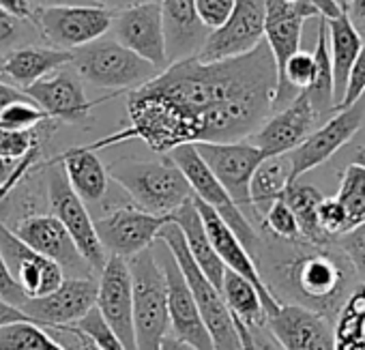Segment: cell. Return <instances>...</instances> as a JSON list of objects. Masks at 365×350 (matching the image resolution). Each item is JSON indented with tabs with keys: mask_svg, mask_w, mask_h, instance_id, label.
<instances>
[{
	"mask_svg": "<svg viewBox=\"0 0 365 350\" xmlns=\"http://www.w3.org/2000/svg\"><path fill=\"white\" fill-rule=\"evenodd\" d=\"M144 86L170 97L198 116L235 97L252 93H271L275 97L277 69L269 46L262 41L252 52L226 61L202 63L194 56L170 63Z\"/></svg>",
	"mask_w": 365,
	"mask_h": 350,
	"instance_id": "6da1fadb",
	"label": "cell"
},
{
	"mask_svg": "<svg viewBox=\"0 0 365 350\" xmlns=\"http://www.w3.org/2000/svg\"><path fill=\"white\" fill-rule=\"evenodd\" d=\"M297 245L299 252L273 260V284H269V290L273 294V290L279 288L292 299V303L333 320L352 294L350 286L356 275L341 249H333L331 243L309 245L297 241Z\"/></svg>",
	"mask_w": 365,
	"mask_h": 350,
	"instance_id": "7a4b0ae2",
	"label": "cell"
},
{
	"mask_svg": "<svg viewBox=\"0 0 365 350\" xmlns=\"http://www.w3.org/2000/svg\"><path fill=\"white\" fill-rule=\"evenodd\" d=\"M127 112L131 118L129 127L86 144V148L99 150L118 142L142 140L150 150L165 155L180 144H196L200 138V120L194 112L146 86L129 93Z\"/></svg>",
	"mask_w": 365,
	"mask_h": 350,
	"instance_id": "3957f363",
	"label": "cell"
},
{
	"mask_svg": "<svg viewBox=\"0 0 365 350\" xmlns=\"http://www.w3.org/2000/svg\"><path fill=\"white\" fill-rule=\"evenodd\" d=\"M108 174L138 209L153 215H172L194 196L187 179L165 155L159 161L116 159L108 165Z\"/></svg>",
	"mask_w": 365,
	"mask_h": 350,
	"instance_id": "277c9868",
	"label": "cell"
},
{
	"mask_svg": "<svg viewBox=\"0 0 365 350\" xmlns=\"http://www.w3.org/2000/svg\"><path fill=\"white\" fill-rule=\"evenodd\" d=\"M157 241L165 243L168 249L172 252L182 277H185V284L198 305V312L202 316V322L213 339L215 350H243L241 339H239V331L237 324L232 320L230 309L224 303V297L220 292V288H215L198 269V264L194 262L185 239H182L180 228L174 222H168L159 235Z\"/></svg>",
	"mask_w": 365,
	"mask_h": 350,
	"instance_id": "5b68a950",
	"label": "cell"
},
{
	"mask_svg": "<svg viewBox=\"0 0 365 350\" xmlns=\"http://www.w3.org/2000/svg\"><path fill=\"white\" fill-rule=\"evenodd\" d=\"M133 288V335L138 350H161L170 333L165 277L155 258L153 245L127 258Z\"/></svg>",
	"mask_w": 365,
	"mask_h": 350,
	"instance_id": "8992f818",
	"label": "cell"
},
{
	"mask_svg": "<svg viewBox=\"0 0 365 350\" xmlns=\"http://www.w3.org/2000/svg\"><path fill=\"white\" fill-rule=\"evenodd\" d=\"M71 65L76 76L95 88L135 91L157 78L159 69L123 48L116 39L101 37L80 50H73Z\"/></svg>",
	"mask_w": 365,
	"mask_h": 350,
	"instance_id": "52a82bcc",
	"label": "cell"
},
{
	"mask_svg": "<svg viewBox=\"0 0 365 350\" xmlns=\"http://www.w3.org/2000/svg\"><path fill=\"white\" fill-rule=\"evenodd\" d=\"M165 157L182 172V177L187 179V183L192 187V194L198 200H202L205 205H209L226 222V226L237 235V239L243 243V247L252 254V258L258 256L262 249L260 235L254 230L247 215L232 202V198L228 196L224 185L213 177V172L200 159L196 146L180 144V146L172 148L170 153H165Z\"/></svg>",
	"mask_w": 365,
	"mask_h": 350,
	"instance_id": "ba28073f",
	"label": "cell"
},
{
	"mask_svg": "<svg viewBox=\"0 0 365 350\" xmlns=\"http://www.w3.org/2000/svg\"><path fill=\"white\" fill-rule=\"evenodd\" d=\"M41 168L46 172V192H48L46 196H48L52 215L65 226V230L69 232L71 241L76 243L78 252L88 262L93 273L99 275L110 256L97 237L95 220L91 217L86 205L71 190L61 163L50 159V161H43Z\"/></svg>",
	"mask_w": 365,
	"mask_h": 350,
	"instance_id": "9c48e42d",
	"label": "cell"
},
{
	"mask_svg": "<svg viewBox=\"0 0 365 350\" xmlns=\"http://www.w3.org/2000/svg\"><path fill=\"white\" fill-rule=\"evenodd\" d=\"M114 11L103 5H67L35 9L33 24L58 50H80L101 39L112 26Z\"/></svg>",
	"mask_w": 365,
	"mask_h": 350,
	"instance_id": "30bf717a",
	"label": "cell"
},
{
	"mask_svg": "<svg viewBox=\"0 0 365 350\" xmlns=\"http://www.w3.org/2000/svg\"><path fill=\"white\" fill-rule=\"evenodd\" d=\"M155 258L165 277V297H168V316H170V333L180 341L190 344L194 350H215L213 339L202 322L198 305L185 284L172 252L165 243H153Z\"/></svg>",
	"mask_w": 365,
	"mask_h": 350,
	"instance_id": "8fae6325",
	"label": "cell"
},
{
	"mask_svg": "<svg viewBox=\"0 0 365 350\" xmlns=\"http://www.w3.org/2000/svg\"><path fill=\"white\" fill-rule=\"evenodd\" d=\"M200 159L213 172V177L224 185L232 202L241 211H252L250 202V181L256 168L260 165L262 155L250 140L239 142H196L194 144Z\"/></svg>",
	"mask_w": 365,
	"mask_h": 350,
	"instance_id": "7c38bea8",
	"label": "cell"
},
{
	"mask_svg": "<svg viewBox=\"0 0 365 350\" xmlns=\"http://www.w3.org/2000/svg\"><path fill=\"white\" fill-rule=\"evenodd\" d=\"M264 0H235L228 20L209 33L198 61L215 63L243 56L264 41Z\"/></svg>",
	"mask_w": 365,
	"mask_h": 350,
	"instance_id": "4fadbf2b",
	"label": "cell"
},
{
	"mask_svg": "<svg viewBox=\"0 0 365 350\" xmlns=\"http://www.w3.org/2000/svg\"><path fill=\"white\" fill-rule=\"evenodd\" d=\"M170 222V215H153L135 205H125L95 220V230L108 256L131 258L157 241L159 230Z\"/></svg>",
	"mask_w": 365,
	"mask_h": 350,
	"instance_id": "5bb4252c",
	"label": "cell"
},
{
	"mask_svg": "<svg viewBox=\"0 0 365 350\" xmlns=\"http://www.w3.org/2000/svg\"><path fill=\"white\" fill-rule=\"evenodd\" d=\"M11 232L41 256L54 260L65 277H93V269L78 252L65 226L52 213H33L9 224Z\"/></svg>",
	"mask_w": 365,
	"mask_h": 350,
	"instance_id": "9a60e30c",
	"label": "cell"
},
{
	"mask_svg": "<svg viewBox=\"0 0 365 350\" xmlns=\"http://www.w3.org/2000/svg\"><path fill=\"white\" fill-rule=\"evenodd\" d=\"M363 108L356 101L350 108L337 110L322 127L314 129L294 150L288 153L290 163V183L299 181L303 174L329 161L344 144H348L363 125Z\"/></svg>",
	"mask_w": 365,
	"mask_h": 350,
	"instance_id": "2e32d148",
	"label": "cell"
},
{
	"mask_svg": "<svg viewBox=\"0 0 365 350\" xmlns=\"http://www.w3.org/2000/svg\"><path fill=\"white\" fill-rule=\"evenodd\" d=\"M110 31L123 48L131 50L159 71H163L170 65L165 56L159 0H148V3L114 11Z\"/></svg>",
	"mask_w": 365,
	"mask_h": 350,
	"instance_id": "e0dca14e",
	"label": "cell"
},
{
	"mask_svg": "<svg viewBox=\"0 0 365 350\" xmlns=\"http://www.w3.org/2000/svg\"><path fill=\"white\" fill-rule=\"evenodd\" d=\"M194 205L200 213V220H202V226L209 235V241L215 249V254L220 256L222 264L228 269V271H235L237 275H241L243 279H247L260 294V301H262V307L267 312V318L273 316L277 309H279V301L271 294V290L267 288L264 279H262V273L258 269V262L252 258V254L243 247V243L237 239V235L226 226V222L209 207L205 205L202 200H198L194 196Z\"/></svg>",
	"mask_w": 365,
	"mask_h": 350,
	"instance_id": "ac0fdd59",
	"label": "cell"
},
{
	"mask_svg": "<svg viewBox=\"0 0 365 350\" xmlns=\"http://www.w3.org/2000/svg\"><path fill=\"white\" fill-rule=\"evenodd\" d=\"M101 318L123 341L125 350L135 348L133 335V288L131 273L125 258L110 256L97 279V303Z\"/></svg>",
	"mask_w": 365,
	"mask_h": 350,
	"instance_id": "d6986e66",
	"label": "cell"
},
{
	"mask_svg": "<svg viewBox=\"0 0 365 350\" xmlns=\"http://www.w3.org/2000/svg\"><path fill=\"white\" fill-rule=\"evenodd\" d=\"M0 254L11 277L29 299H39L54 292L65 279L63 269L54 260L29 247L5 224H0Z\"/></svg>",
	"mask_w": 365,
	"mask_h": 350,
	"instance_id": "ffe728a7",
	"label": "cell"
},
{
	"mask_svg": "<svg viewBox=\"0 0 365 350\" xmlns=\"http://www.w3.org/2000/svg\"><path fill=\"white\" fill-rule=\"evenodd\" d=\"M97 303L95 277H65L63 284L39 299H29L22 312L39 326H67L84 318Z\"/></svg>",
	"mask_w": 365,
	"mask_h": 350,
	"instance_id": "44dd1931",
	"label": "cell"
},
{
	"mask_svg": "<svg viewBox=\"0 0 365 350\" xmlns=\"http://www.w3.org/2000/svg\"><path fill=\"white\" fill-rule=\"evenodd\" d=\"M267 326L284 350H335L333 320L303 305L282 303Z\"/></svg>",
	"mask_w": 365,
	"mask_h": 350,
	"instance_id": "7402d4cb",
	"label": "cell"
},
{
	"mask_svg": "<svg viewBox=\"0 0 365 350\" xmlns=\"http://www.w3.org/2000/svg\"><path fill=\"white\" fill-rule=\"evenodd\" d=\"M24 95L31 97L33 103L48 114V118L63 123H84L88 120L91 110L97 103L106 101H91L86 97L82 80L76 73L65 71V67L24 88Z\"/></svg>",
	"mask_w": 365,
	"mask_h": 350,
	"instance_id": "603a6c76",
	"label": "cell"
},
{
	"mask_svg": "<svg viewBox=\"0 0 365 350\" xmlns=\"http://www.w3.org/2000/svg\"><path fill=\"white\" fill-rule=\"evenodd\" d=\"M316 118V110L301 91L288 105H284L277 114L269 116L250 135V142L260 148L264 157L288 155L314 131Z\"/></svg>",
	"mask_w": 365,
	"mask_h": 350,
	"instance_id": "cb8c5ba5",
	"label": "cell"
},
{
	"mask_svg": "<svg viewBox=\"0 0 365 350\" xmlns=\"http://www.w3.org/2000/svg\"><path fill=\"white\" fill-rule=\"evenodd\" d=\"M264 43L269 46L277 76L282 73L286 61L301 50L303 26L307 20L320 18L318 9L307 0H264Z\"/></svg>",
	"mask_w": 365,
	"mask_h": 350,
	"instance_id": "d4e9b609",
	"label": "cell"
},
{
	"mask_svg": "<svg viewBox=\"0 0 365 350\" xmlns=\"http://www.w3.org/2000/svg\"><path fill=\"white\" fill-rule=\"evenodd\" d=\"M159 7L168 63L198 56L211 31L202 24L194 0H159Z\"/></svg>",
	"mask_w": 365,
	"mask_h": 350,
	"instance_id": "484cf974",
	"label": "cell"
},
{
	"mask_svg": "<svg viewBox=\"0 0 365 350\" xmlns=\"http://www.w3.org/2000/svg\"><path fill=\"white\" fill-rule=\"evenodd\" d=\"M52 161L63 165L71 190L84 205L103 202L110 190V174L95 150H88L86 146H76L56 155Z\"/></svg>",
	"mask_w": 365,
	"mask_h": 350,
	"instance_id": "4316f807",
	"label": "cell"
},
{
	"mask_svg": "<svg viewBox=\"0 0 365 350\" xmlns=\"http://www.w3.org/2000/svg\"><path fill=\"white\" fill-rule=\"evenodd\" d=\"M170 222H174L180 228L182 239H185V245H187L194 262L202 271V275L215 288H222V279H224L226 267L222 264L220 256L215 254V249H213V245L209 241V235H207V230L202 226L200 213H198V209L194 205V196L170 215Z\"/></svg>",
	"mask_w": 365,
	"mask_h": 350,
	"instance_id": "83f0119b",
	"label": "cell"
},
{
	"mask_svg": "<svg viewBox=\"0 0 365 350\" xmlns=\"http://www.w3.org/2000/svg\"><path fill=\"white\" fill-rule=\"evenodd\" d=\"M73 52L58 50V48H41V46H20L5 56L3 73L18 84L29 88L37 80L71 65ZM0 73V76H3Z\"/></svg>",
	"mask_w": 365,
	"mask_h": 350,
	"instance_id": "f1b7e54d",
	"label": "cell"
},
{
	"mask_svg": "<svg viewBox=\"0 0 365 350\" xmlns=\"http://www.w3.org/2000/svg\"><path fill=\"white\" fill-rule=\"evenodd\" d=\"M327 22V41H329V56H331V67H333V91H335V108L344 95L348 73L363 48V39L350 24L348 16L341 11L333 20Z\"/></svg>",
	"mask_w": 365,
	"mask_h": 350,
	"instance_id": "f546056e",
	"label": "cell"
},
{
	"mask_svg": "<svg viewBox=\"0 0 365 350\" xmlns=\"http://www.w3.org/2000/svg\"><path fill=\"white\" fill-rule=\"evenodd\" d=\"M288 183H290V163L286 155L262 159L250 181L252 211L262 220V215L271 209V205L282 200Z\"/></svg>",
	"mask_w": 365,
	"mask_h": 350,
	"instance_id": "4dcf8cb0",
	"label": "cell"
},
{
	"mask_svg": "<svg viewBox=\"0 0 365 350\" xmlns=\"http://www.w3.org/2000/svg\"><path fill=\"white\" fill-rule=\"evenodd\" d=\"M322 198L324 196L314 185H303L299 181L288 183V187L284 190V196H282V200L290 207V211L299 224L301 241H305L309 245L331 243V239L320 230V224H318V207H320Z\"/></svg>",
	"mask_w": 365,
	"mask_h": 350,
	"instance_id": "1f68e13d",
	"label": "cell"
},
{
	"mask_svg": "<svg viewBox=\"0 0 365 350\" xmlns=\"http://www.w3.org/2000/svg\"><path fill=\"white\" fill-rule=\"evenodd\" d=\"M220 292H222L224 303L230 309L235 322L243 324L245 329L267 324V312L262 307L260 294L247 279H243L235 271L226 269Z\"/></svg>",
	"mask_w": 365,
	"mask_h": 350,
	"instance_id": "d6a6232c",
	"label": "cell"
},
{
	"mask_svg": "<svg viewBox=\"0 0 365 350\" xmlns=\"http://www.w3.org/2000/svg\"><path fill=\"white\" fill-rule=\"evenodd\" d=\"M314 56V78L312 84L303 91L309 99L316 114H324L329 110H335V91H333V67L329 56V41H327V22L320 18V29L316 37V48L312 52Z\"/></svg>",
	"mask_w": 365,
	"mask_h": 350,
	"instance_id": "836d02e7",
	"label": "cell"
},
{
	"mask_svg": "<svg viewBox=\"0 0 365 350\" xmlns=\"http://www.w3.org/2000/svg\"><path fill=\"white\" fill-rule=\"evenodd\" d=\"M0 350H67L37 322H14L0 326Z\"/></svg>",
	"mask_w": 365,
	"mask_h": 350,
	"instance_id": "e575fe53",
	"label": "cell"
},
{
	"mask_svg": "<svg viewBox=\"0 0 365 350\" xmlns=\"http://www.w3.org/2000/svg\"><path fill=\"white\" fill-rule=\"evenodd\" d=\"M335 198L344 207L348 230L365 222V168L350 163L341 172V181Z\"/></svg>",
	"mask_w": 365,
	"mask_h": 350,
	"instance_id": "d590c367",
	"label": "cell"
},
{
	"mask_svg": "<svg viewBox=\"0 0 365 350\" xmlns=\"http://www.w3.org/2000/svg\"><path fill=\"white\" fill-rule=\"evenodd\" d=\"M39 127L22 131V129H11V127L0 123V157L7 159V161H20L33 148L41 146L46 133Z\"/></svg>",
	"mask_w": 365,
	"mask_h": 350,
	"instance_id": "8d00e7d4",
	"label": "cell"
},
{
	"mask_svg": "<svg viewBox=\"0 0 365 350\" xmlns=\"http://www.w3.org/2000/svg\"><path fill=\"white\" fill-rule=\"evenodd\" d=\"M97 350H125L123 341L116 337V333L108 326V322L101 318L99 309L93 307L84 318H80L73 324Z\"/></svg>",
	"mask_w": 365,
	"mask_h": 350,
	"instance_id": "74e56055",
	"label": "cell"
},
{
	"mask_svg": "<svg viewBox=\"0 0 365 350\" xmlns=\"http://www.w3.org/2000/svg\"><path fill=\"white\" fill-rule=\"evenodd\" d=\"M46 120H52V118H48V114L41 108H37L31 97L14 101L11 105L3 110V114H0V123L11 129H22V131L35 129Z\"/></svg>",
	"mask_w": 365,
	"mask_h": 350,
	"instance_id": "f35d334b",
	"label": "cell"
},
{
	"mask_svg": "<svg viewBox=\"0 0 365 350\" xmlns=\"http://www.w3.org/2000/svg\"><path fill=\"white\" fill-rule=\"evenodd\" d=\"M262 226L279 241H301L299 224L284 200L271 205V209L262 215Z\"/></svg>",
	"mask_w": 365,
	"mask_h": 350,
	"instance_id": "ab89813d",
	"label": "cell"
},
{
	"mask_svg": "<svg viewBox=\"0 0 365 350\" xmlns=\"http://www.w3.org/2000/svg\"><path fill=\"white\" fill-rule=\"evenodd\" d=\"M335 241H337L341 254L346 256V260L350 262L356 279L361 284H365V222L354 226L352 230L344 232Z\"/></svg>",
	"mask_w": 365,
	"mask_h": 350,
	"instance_id": "60d3db41",
	"label": "cell"
},
{
	"mask_svg": "<svg viewBox=\"0 0 365 350\" xmlns=\"http://www.w3.org/2000/svg\"><path fill=\"white\" fill-rule=\"evenodd\" d=\"M318 224L320 230L335 241L337 237H341L348 228H346V213L344 207L337 202V198H322L320 207H318Z\"/></svg>",
	"mask_w": 365,
	"mask_h": 350,
	"instance_id": "b9f144b4",
	"label": "cell"
},
{
	"mask_svg": "<svg viewBox=\"0 0 365 350\" xmlns=\"http://www.w3.org/2000/svg\"><path fill=\"white\" fill-rule=\"evenodd\" d=\"M29 26H35V24L29 20H20V18L11 16L9 11H5L3 7H0V52L20 48V41L26 39L24 33L29 31Z\"/></svg>",
	"mask_w": 365,
	"mask_h": 350,
	"instance_id": "7bdbcfd3",
	"label": "cell"
},
{
	"mask_svg": "<svg viewBox=\"0 0 365 350\" xmlns=\"http://www.w3.org/2000/svg\"><path fill=\"white\" fill-rule=\"evenodd\" d=\"M363 93H365V43H363V48H361V52H359L352 69H350V73H348V82H346L344 95H341V99H339L335 110H344V108L354 105L363 97Z\"/></svg>",
	"mask_w": 365,
	"mask_h": 350,
	"instance_id": "ee69618b",
	"label": "cell"
},
{
	"mask_svg": "<svg viewBox=\"0 0 365 350\" xmlns=\"http://www.w3.org/2000/svg\"><path fill=\"white\" fill-rule=\"evenodd\" d=\"M235 324H237L243 350H284V346L275 339V335L269 331L267 324L252 326V329H245L239 322H235Z\"/></svg>",
	"mask_w": 365,
	"mask_h": 350,
	"instance_id": "f6af8a7d",
	"label": "cell"
},
{
	"mask_svg": "<svg viewBox=\"0 0 365 350\" xmlns=\"http://www.w3.org/2000/svg\"><path fill=\"white\" fill-rule=\"evenodd\" d=\"M194 3H196V11H198L202 24L209 31L220 29L228 20V16L232 14V7H235V0H194Z\"/></svg>",
	"mask_w": 365,
	"mask_h": 350,
	"instance_id": "bcb514c9",
	"label": "cell"
},
{
	"mask_svg": "<svg viewBox=\"0 0 365 350\" xmlns=\"http://www.w3.org/2000/svg\"><path fill=\"white\" fill-rule=\"evenodd\" d=\"M0 299L11 303V305H16V307H20V309L29 301V297L20 290V286L11 277V273H9V269H7V264L3 260V254H0Z\"/></svg>",
	"mask_w": 365,
	"mask_h": 350,
	"instance_id": "7dc6e473",
	"label": "cell"
},
{
	"mask_svg": "<svg viewBox=\"0 0 365 350\" xmlns=\"http://www.w3.org/2000/svg\"><path fill=\"white\" fill-rule=\"evenodd\" d=\"M344 14L348 16L350 24L354 26L359 37L365 39V0H350L348 7L344 9Z\"/></svg>",
	"mask_w": 365,
	"mask_h": 350,
	"instance_id": "c3c4849f",
	"label": "cell"
},
{
	"mask_svg": "<svg viewBox=\"0 0 365 350\" xmlns=\"http://www.w3.org/2000/svg\"><path fill=\"white\" fill-rule=\"evenodd\" d=\"M0 7H3L5 11H9L11 16L20 18V20L33 22V18H35V9L29 0H0Z\"/></svg>",
	"mask_w": 365,
	"mask_h": 350,
	"instance_id": "681fc988",
	"label": "cell"
},
{
	"mask_svg": "<svg viewBox=\"0 0 365 350\" xmlns=\"http://www.w3.org/2000/svg\"><path fill=\"white\" fill-rule=\"evenodd\" d=\"M14 322H33L20 307L7 303L0 299V326H5V324H14Z\"/></svg>",
	"mask_w": 365,
	"mask_h": 350,
	"instance_id": "f907efd6",
	"label": "cell"
},
{
	"mask_svg": "<svg viewBox=\"0 0 365 350\" xmlns=\"http://www.w3.org/2000/svg\"><path fill=\"white\" fill-rule=\"evenodd\" d=\"M20 99H26L24 91H20L18 86H11V84H5L0 82V114L7 105H11L14 101H20Z\"/></svg>",
	"mask_w": 365,
	"mask_h": 350,
	"instance_id": "816d5d0a",
	"label": "cell"
},
{
	"mask_svg": "<svg viewBox=\"0 0 365 350\" xmlns=\"http://www.w3.org/2000/svg\"><path fill=\"white\" fill-rule=\"evenodd\" d=\"M33 9H48V7H67V5H99L95 0H29Z\"/></svg>",
	"mask_w": 365,
	"mask_h": 350,
	"instance_id": "f5cc1de1",
	"label": "cell"
},
{
	"mask_svg": "<svg viewBox=\"0 0 365 350\" xmlns=\"http://www.w3.org/2000/svg\"><path fill=\"white\" fill-rule=\"evenodd\" d=\"M307 3L312 7H316L320 18H324V20H333L341 14V9L335 5V0H307Z\"/></svg>",
	"mask_w": 365,
	"mask_h": 350,
	"instance_id": "db71d44e",
	"label": "cell"
},
{
	"mask_svg": "<svg viewBox=\"0 0 365 350\" xmlns=\"http://www.w3.org/2000/svg\"><path fill=\"white\" fill-rule=\"evenodd\" d=\"M95 3L112 9V11H118V9H125V7H131V5H140V3H148V0H95Z\"/></svg>",
	"mask_w": 365,
	"mask_h": 350,
	"instance_id": "11a10c76",
	"label": "cell"
},
{
	"mask_svg": "<svg viewBox=\"0 0 365 350\" xmlns=\"http://www.w3.org/2000/svg\"><path fill=\"white\" fill-rule=\"evenodd\" d=\"M161 350H194V348L185 341H180L178 337H174L172 333H168L161 341Z\"/></svg>",
	"mask_w": 365,
	"mask_h": 350,
	"instance_id": "9f6ffc18",
	"label": "cell"
},
{
	"mask_svg": "<svg viewBox=\"0 0 365 350\" xmlns=\"http://www.w3.org/2000/svg\"><path fill=\"white\" fill-rule=\"evenodd\" d=\"M16 163H18V161H7V159L0 157V183H5V181L11 177V172H14Z\"/></svg>",
	"mask_w": 365,
	"mask_h": 350,
	"instance_id": "6f0895ef",
	"label": "cell"
},
{
	"mask_svg": "<svg viewBox=\"0 0 365 350\" xmlns=\"http://www.w3.org/2000/svg\"><path fill=\"white\" fill-rule=\"evenodd\" d=\"M352 163H356V165L365 168V146H361V148L356 150V155H354V161H352Z\"/></svg>",
	"mask_w": 365,
	"mask_h": 350,
	"instance_id": "680465c9",
	"label": "cell"
},
{
	"mask_svg": "<svg viewBox=\"0 0 365 350\" xmlns=\"http://www.w3.org/2000/svg\"><path fill=\"white\" fill-rule=\"evenodd\" d=\"M348 3H350V0H335V5H337V7H339L341 11H344V9L348 7Z\"/></svg>",
	"mask_w": 365,
	"mask_h": 350,
	"instance_id": "91938a15",
	"label": "cell"
},
{
	"mask_svg": "<svg viewBox=\"0 0 365 350\" xmlns=\"http://www.w3.org/2000/svg\"><path fill=\"white\" fill-rule=\"evenodd\" d=\"M3 63H5V54L0 52V73H3Z\"/></svg>",
	"mask_w": 365,
	"mask_h": 350,
	"instance_id": "94428289",
	"label": "cell"
},
{
	"mask_svg": "<svg viewBox=\"0 0 365 350\" xmlns=\"http://www.w3.org/2000/svg\"><path fill=\"white\" fill-rule=\"evenodd\" d=\"M286 3H294V0H286Z\"/></svg>",
	"mask_w": 365,
	"mask_h": 350,
	"instance_id": "6125c7cd",
	"label": "cell"
}]
</instances>
